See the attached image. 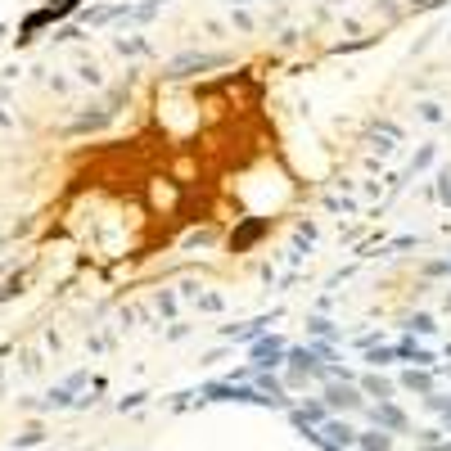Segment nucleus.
Instances as JSON below:
<instances>
[{
    "mask_svg": "<svg viewBox=\"0 0 451 451\" xmlns=\"http://www.w3.org/2000/svg\"><path fill=\"white\" fill-rule=\"evenodd\" d=\"M226 55H181L167 64V77H190V72H203V68H222Z\"/></svg>",
    "mask_w": 451,
    "mask_h": 451,
    "instance_id": "obj_1",
    "label": "nucleus"
},
{
    "mask_svg": "<svg viewBox=\"0 0 451 451\" xmlns=\"http://www.w3.org/2000/svg\"><path fill=\"white\" fill-rule=\"evenodd\" d=\"M72 9H77V0H59V5H50V9H36V14L23 23V36L18 41H28V36L36 32V28H45V23H55V18H64V14H72Z\"/></svg>",
    "mask_w": 451,
    "mask_h": 451,
    "instance_id": "obj_2",
    "label": "nucleus"
},
{
    "mask_svg": "<svg viewBox=\"0 0 451 451\" xmlns=\"http://www.w3.org/2000/svg\"><path fill=\"white\" fill-rule=\"evenodd\" d=\"M262 230H266V222H244V230H239V235H230V244H235V253H239V249H249V244L258 239Z\"/></svg>",
    "mask_w": 451,
    "mask_h": 451,
    "instance_id": "obj_3",
    "label": "nucleus"
},
{
    "mask_svg": "<svg viewBox=\"0 0 451 451\" xmlns=\"http://www.w3.org/2000/svg\"><path fill=\"white\" fill-rule=\"evenodd\" d=\"M258 365H280V338H266V343H258Z\"/></svg>",
    "mask_w": 451,
    "mask_h": 451,
    "instance_id": "obj_4",
    "label": "nucleus"
},
{
    "mask_svg": "<svg viewBox=\"0 0 451 451\" xmlns=\"http://www.w3.org/2000/svg\"><path fill=\"white\" fill-rule=\"evenodd\" d=\"M406 325H411V330H420V334H433V316H424V312H420V316H411Z\"/></svg>",
    "mask_w": 451,
    "mask_h": 451,
    "instance_id": "obj_5",
    "label": "nucleus"
},
{
    "mask_svg": "<svg viewBox=\"0 0 451 451\" xmlns=\"http://www.w3.org/2000/svg\"><path fill=\"white\" fill-rule=\"evenodd\" d=\"M433 163V144H424V149L416 154V163H411V172H420V167H429Z\"/></svg>",
    "mask_w": 451,
    "mask_h": 451,
    "instance_id": "obj_6",
    "label": "nucleus"
},
{
    "mask_svg": "<svg viewBox=\"0 0 451 451\" xmlns=\"http://www.w3.org/2000/svg\"><path fill=\"white\" fill-rule=\"evenodd\" d=\"M438 194H443V203H451V172H443V185H438Z\"/></svg>",
    "mask_w": 451,
    "mask_h": 451,
    "instance_id": "obj_7",
    "label": "nucleus"
},
{
    "mask_svg": "<svg viewBox=\"0 0 451 451\" xmlns=\"http://www.w3.org/2000/svg\"><path fill=\"white\" fill-rule=\"evenodd\" d=\"M420 113L429 118V122H438V118H443V108H438V104H420Z\"/></svg>",
    "mask_w": 451,
    "mask_h": 451,
    "instance_id": "obj_8",
    "label": "nucleus"
},
{
    "mask_svg": "<svg viewBox=\"0 0 451 451\" xmlns=\"http://www.w3.org/2000/svg\"><path fill=\"white\" fill-rule=\"evenodd\" d=\"M406 388H429V379H424V375H416V370H411V375H406Z\"/></svg>",
    "mask_w": 451,
    "mask_h": 451,
    "instance_id": "obj_9",
    "label": "nucleus"
},
{
    "mask_svg": "<svg viewBox=\"0 0 451 451\" xmlns=\"http://www.w3.org/2000/svg\"><path fill=\"white\" fill-rule=\"evenodd\" d=\"M230 5H244V0H230Z\"/></svg>",
    "mask_w": 451,
    "mask_h": 451,
    "instance_id": "obj_10",
    "label": "nucleus"
},
{
    "mask_svg": "<svg viewBox=\"0 0 451 451\" xmlns=\"http://www.w3.org/2000/svg\"><path fill=\"white\" fill-rule=\"evenodd\" d=\"M447 271H451V258H447Z\"/></svg>",
    "mask_w": 451,
    "mask_h": 451,
    "instance_id": "obj_11",
    "label": "nucleus"
}]
</instances>
